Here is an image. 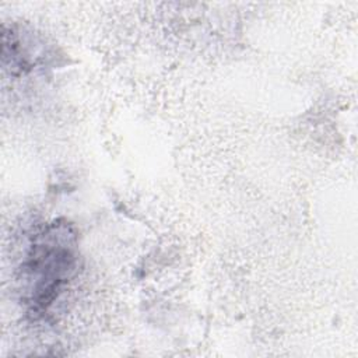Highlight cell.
I'll return each instance as SVG.
<instances>
[{
	"instance_id": "6da1fadb",
	"label": "cell",
	"mask_w": 358,
	"mask_h": 358,
	"mask_svg": "<svg viewBox=\"0 0 358 358\" xmlns=\"http://www.w3.org/2000/svg\"><path fill=\"white\" fill-rule=\"evenodd\" d=\"M73 241L66 225H52L34 245L27 271L29 281L34 282L31 301L38 308H46L69 278L76 259Z\"/></svg>"
}]
</instances>
